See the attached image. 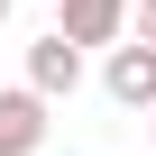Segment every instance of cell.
Wrapping results in <instances>:
<instances>
[{"instance_id":"5","label":"cell","mask_w":156,"mask_h":156,"mask_svg":"<svg viewBox=\"0 0 156 156\" xmlns=\"http://www.w3.org/2000/svg\"><path fill=\"white\" fill-rule=\"evenodd\" d=\"M138 46H156V0H138Z\"/></svg>"},{"instance_id":"7","label":"cell","mask_w":156,"mask_h":156,"mask_svg":"<svg viewBox=\"0 0 156 156\" xmlns=\"http://www.w3.org/2000/svg\"><path fill=\"white\" fill-rule=\"evenodd\" d=\"M147 119H156V110H147Z\"/></svg>"},{"instance_id":"6","label":"cell","mask_w":156,"mask_h":156,"mask_svg":"<svg viewBox=\"0 0 156 156\" xmlns=\"http://www.w3.org/2000/svg\"><path fill=\"white\" fill-rule=\"evenodd\" d=\"M0 19H9V0H0Z\"/></svg>"},{"instance_id":"3","label":"cell","mask_w":156,"mask_h":156,"mask_svg":"<svg viewBox=\"0 0 156 156\" xmlns=\"http://www.w3.org/2000/svg\"><path fill=\"white\" fill-rule=\"evenodd\" d=\"M73 83H83V46H64V37L46 28V37L28 46V92H37V101H55V92H73Z\"/></svg>"},{"instance_id":"1","label":"cell","mask_w":156,"mask_h":156,"mask_svg":"<svg viewBox=\"0 0 156 156\" xmlns=\"http://www.w3.org/2000/svg\"><path fill=\"white\" fill-rule=\"evenodd\" d=\"M129 0H55V37L64 46H119Z\"/></svg>"},{"instance_id":"2","label":"cell","mask_w":156,"mask_h":156,"mask_svg":"<svg viewBox=\"0 0 156 156\" xmlns=\"http://www.w3.org/2000/svg\"><path fill=\"white\" fill-rule=\"evenodd\" d=\"M101 83H110V101L119 110H156V46H110V73H101Z\"/></svg>"},{"instance_id":"4","label":"cell","mask_w":156,"mask_h":156,"mask_svg":"<svg viewBox=\"0 0 156 156\" xmlns=\"http://www.w3.org/2000/svg\"><path fill=\"white\" fill-rule=\"evenodd\" d=\"M46 147V101L19 83V92H0V156H37Z\"/></svg>"}]
</instances>
